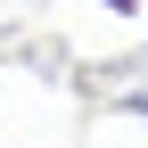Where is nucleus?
I'll use <instances>...</instances> for the list:
<instances>
[{
  "instance_id": "nucleus-2",
  "label": "nucleus",
  "mask_w": 148,
  "mask_h": 148,
  "mask_svg": "<svg viewBox=\"0 0 148 148\" xmlns=\"http://www.w3.org/2000/svg\"><path fill=\"white\" fill-rule=\"evenodd\" d=\"M33 8H41V0H33Z\"/></svg>"
},
{
  "instance_id": "nucleus-1",
  "label": "nucleus",
  "mask_w": 148,
  "mask_h": 148,
  "mask_svg": "<svg viewBox=\"0 0 148 148\" xmlns=\"http://www.w3.org/2000/svg\"><path fill=\"white\" fill-rule=\"evenodd\" d=\"M99 8H107V16H140V0H99Z\"/></svg>"
}]
</instances>
